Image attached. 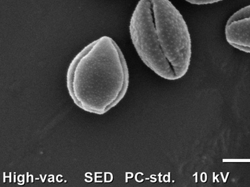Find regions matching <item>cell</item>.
<instances>
[{
	"instance_id": "6da1fadb",
	"label": "cell",
	"mask_w": 250,
	"mask_h": 187,
	"mask_svg": "<svg viewBox=\"0 0 250 187\" xmlns=\"http://www.w3.org/2000/svg\"><path fill=\"white\" fill-rule=\"evenodd\" d=\"M129 31L140 58L156 75L168 81L186 75L191 59V36L182 15L169 0H140Z\"/></svg>"
},
{
	"instance_id": "7a4b0ae2",
	"label": "cell",
	"mask_w": 250,
	"mask_h": 187,
	"mask_svg": "<svg viewBox=\"0 0 250 187\" xmlns=\"http://www.w3.org/2000/svg\"><path fill=\"white\" fill-rule=\"evenodd\" d=\"M129 75L121 49L104 36L82 49L70 62L66 86L75 105L85 112L104 115L124 99Z\"/></svg>"
},
{
	"instance_id": "3957f363",
	"label": "cell",
	"mask_w": 250,
	"mask_h": 187,
	"mask_svg": "<svg viewBox=\"0 0 250 187\" xmlns=\"http://www.w3.org/2000/svg\"><path fill=\"white\" fill-rule=\"evenodd\" d=\"M225 34L227 41L231 46L250 54V4L229 18Z\"/></svg>"
},
{
	"instance_id": "277c9868",
	"label": "cell",
	"mask_w": 250,
	"mask_h": 187,
	"mask_svg": "<svg viewBox=\"0 0 250 187\" xmlns=\"http://www.w3.org/2000/svg\"><path fill=\"white\" fill-rule=\"evenodd\" d=\"M185 1L195 5H207V4L218 3L223 0H185Z\"/></svg>"
}]
</instances>
